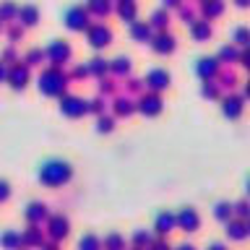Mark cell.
<instances>
[{
  "mask_svg": "<svg viewBox=\"0 0 250 250\" xmlns=\"http://www.w3.org/2000/svg\"><path fill=\"white\" fill-rule=\"evenodd\" d=\"M70 177V164L68 162H47L39 169V180L44 185H62Z\"/></svg>",
  "mask_w": 250,
  "mask_h": 250,
  "instance_id": "cell-1",
  "label": "cell"
},
{
  "mask_svg": "<svg viewBox=\"0 0 250 250\" xmlns=\"http://www.w3.org/2000/svg\"><path fill=\"white\" fill-rule=\"evenodd\" d=\"M39 91L50 94V97H58V94L65 91V76H62L58 68H55V70H44V73L39 76Z\"/></svg>",
  "mask_w": 250,
  "mask_h": 250,
  "instance_id": "cell-2",
  "label": "cell"
},
{
  "mask_svg": "<svg viewBox=\"0 0 250 250\" xmlns=\"http://www.w3.org/2000/svg\"><path fill=\"white\" fill-rule=\"evenodd\" d=\"M65 23H68V29H73V31H83L86 26H89V11H83V8H68V13H65Z\"/></svg>",
  "mask_w": 250,
  "mask_h": 250,
  "instance_id": "cell-3",
  "label": "cell"
},
{
  "mask_svg": "<svg viewBox=\"0 0 250 250\" xmlns=\"http://www.w3.org/2000/svg\"><path fill=\"white\" fill-rule=\"evenodd\" d=\"M47 58H50L55 65H62V62L70 60V47L65 42H60V39H55V42L47 47Z\"/></svg>",
  "mask_w": 250,
  "mask_h": 250,
  "instance_id": "cell-4",
  "label": "cell"
},
{
  "mask_svg": "<svg viewBox=\"0 0 250 250\" xmlns=\"http://www.w3.org/2000/svg\"><path fill=\"white\" fill-rule=\"evenodd\" d=\"M60 109H62V115H68V117H81L89 107H86V102L78 99V97H62Z\"/></svg>",
  "mask_w": 250,
  "mask_h": 250,
  "instance_id": "cell-5",
  "label": "cell"
},
{
  "mask_svg": "<svg viewBox=\"0 0 250 250\" xmlns=\"http://www.w3.org/2000/svg\"><path fill=\"white\" fill-rule=\"evenodd\" d=\"M89 42L94 47H107L109 42H112V31H109L104 23H97V26L89 29Z\"/></svg>",
  "mask_w": 250,
  "mask_h": 250,
  "instance_id": "cell-6",
  "label": "cell"
},
{
  "mask_svg": "<svg viewBox=\"0 0 250 250\" xmlns=\"http://www.w3.org/2000/svg\"><path fill=\"white\" fill-rule=\"evenodd\" d=\"M146 86H148V89H154V91H164V89L169 86V73H167V70H162V68L148 70Z\"/></svg>",
  "mask_w": 250,
  "mask_h": 250,
  "instance_id": "cell-7",
  "label": "cell"
},
{
  "mask_svg": "<svg viewBox=\"0 0 250 250\" xmlns=\"http://www.w3.org/2000/svg\"><path fill=\"white\" fill-rule=\"evenodd\" d=\"M26 81H29V68L26 65H16V68L8 70V83H11L13 89H23Z\"/></svg>",
  "mask_w": 250,
  "mask_h": 250,
  "instance_id": "cell-8",
  "label": "cell"
},
{
  "mask_svg": "<svg viewBox=\"0 0 250 250\" xmlns=\"http://www.w3.org/2000/svg\"><path fill=\"white\" fill-rule=\"evenodd\" d=\"M138 109L144 115H159L162 112V99L156 97V94H148V97H144L138 102Z\"/></svg>",
  "mask_w": 250,
  "mask_h": 250,
  "instance_id": "cell-9",
  "label": "cell"
},
{
  "mask_svg": "<svg viewBox=\"0 0 250 250\" xmlns=\"http://www.w3.org/2000/svg\"><path fill=\"white\" fill-rule=\"evenodd\" d=\"M195 70H198L201 78H206V81H208V78H214V76L219 73V60H214V58H201V60H198V68H195Z\"/></svg>",
  "mask_w": 250,
  "mask_h": 250,
  "instance_id": "cell-10",
  "label": "cell"
},
{
  "mask_svg": "<svg viewBox=\"0 0 250 250\" xmlns=\"http://www.w3.org/2000/svg\"><path fill=\"white\" fill-rule=\"evenodd\" d=\"M151 47H154V52L167 55V52L175 50V37H172V34H159V37L151 42Z\"/></svg>",
  "mask_w": 250,
  "mask_h": 250,
  "instance_id": "cell-11",
  "label": "cell"
},
{
  "mask_svg": "<svg viewBox=\"0 0 250 250\" xmlns=\"http://www.w3.org/2000/svg\"><path fill=\"white\" fill-rule=\"evenodd\" d=\"M130 34H133L136 42H151V23L136 21V23H133V29H130Z\"/></svg>",
  "mask_w": 250,
  "mask_h": 250,
  "instance_id": "cell-12",
  "label": "cell"
},
{
  "mask_svg": "<svg viewBox=\"0 0 250 250\" xmlns=\"http://www.w3.org/2000/svg\"><path fill=\"white\" fill-rule=\"evenodd\" d=\"M222 109H224L227 117H240L242 115V99L240 97H224Z\"/></svg>",
  "mask_w": 250,
  "mask_h": 250,
  "instance_id": "cell-13",
  "label": "cell"
},
{
  "mask_svg": "<svg viewBox=\"0 0 250 250\" xmlns=\"http://www.w3.org/2000/svg\"><path fill=\"white\" fill-rule=\"evenodd\" d=\"M117 16H120L123 21L136 23V3H133V0H120V5H117Z\"/></svg>",
  "mask_w": 250,
  "mask_h": 250,
  "instance_id": "cell-14",
  "label": "cell"
},
{
  "mask_svg": "<svg viewBox=\"0 0 250 250\" xmlns=\"http://www.w3.org/2000/svg\"><path fill=\"white\" fill-rule=\"evenodd\" d=\"M37 19H39V11H37L34 5H23V8H19V21L23 23V26H34Z\"/></svg>",
  "mask_w": 250,
  "mask_h": 250,
  "instance_id": "cell-15",
  "label": "cell"
},
{
  "mask_svg": "<svg viewBox=\"0 0 250 250\" xmlns=\"http://www.w3.org/2000/svg\"><path fill=\"white\" fill-rule=\"evenodd\" d=\"M180 227H183V229H188V232H193L195 227H198V214H195L193 208H185L183 214H180Z\"/></svg>",
  "mask_w": 250,
  "mask_h": 250,
  "instance_id": "cell-16",
  "label": "cell"
},
{
  "mask_svg": "<svg viewBox=\"0 0 250 250\" xmlns=\"http://www.w3.org/2000/svg\"><path fill=\"white\" fill-rule=\"evenodd\" d=\"M190 34L198 39H208L211 37V26H208V21H195V23H190Z\"/></svg>",
  "mask_w": 250,
  "mask_h": 250,
  "instance_id": "cell-17",
  "label": "cell"
},
{
  "mask_svg": "<svg viewBox=\"0 0 250 250\" xmlns=\"http://www.w3.org/2000/svg\"><path fill=\"white\" fill-rule=\"evenodd\" d=\"M201 11L208 16V19H214V16H219L224 11V3L222 0H203V5H201Z\"/></svg>",
  "mask_w": 250,
  "mask_h": 250,
  "instance_id": "cell-18",
  "label": "cell"
},
{
  "mask_svg": "<svg viewBox=\"0 0 250 250\" xmlns=\"http://www.w3.org/2000/svg\"><path fill=\"white\" fill-rule=\"evenodd\" d=\"M109 0H89V13L94 16H107L109 13Z\"/></svg>",
  "mask_w": 250,
  "mask_h": 250,
  "instance_id": "cell-19",
  "label": "cell"
},
{
  "mask_svg": "<svg viewBox=\"0 0 250 250\" xmlns=\"http://www.w3.org/2000/svg\"><path fill=\"white\" fill-rule=\"evenodd\" d=\"M172 224H175V216H169V214H162L159 219H156V229L159 232H169Z\"/></svg>",
  "mask_w": 250,
  "mask_h": 250,
  "instance_id": "cell-20",
  "label": "cell"
},
{
  "mask_svg": "<svg viewBox=\"0 0 250 250\" xmlns=\"http://www.w3.org/2000/svg\"><path fill=\"white\" fill-rule=\"evenodd\" d=\"M169 23V16L164 13V11H156L154 16H151V26H156V29H164Z\"/></svg>",
  "mask_w": 250,
  "mask_h": 250,
  "instance_id": "cell-21",
  "label": "cell"
},
{
  "mask_svg": "<svg viewBox=\"0 0 250 250\" xmlns=\"http://www.w3.org/2000/svg\"><path fill=\"white\" fill-rule=\"evenodd\" d=\"M112 70H115L117 76L128 73V70H130V58H117V60H115V65H112Z\"/></svg>",
  "mask_w": 250,
  "mask_h": 250,
  "instance_id": "cell-22",
  "label": "cell"
},
{
  "mask_svg": "<svg viewBox=\"0 0 250 250\" xmlns=\"http://www.w3.org/2000/svg\"><path fill=\"white\" fill-rule=\"evenodd\" d=\"M234 42H237V44H245V47H250V29H245V26H242V29H237V31H234Z\"/></svg>",
  "mask_w": 250,
  "mask_h": 250,
  "instance_id": "cell-23",
  "label": "cell"
},
{
  "mask_svg": "<svg viewBox=\"0 0 250 250\" xmlns=\"http://www.w3.org/2000/svg\"><path fill=\"white\" fill-rule=\"evenodd\" d=\"M115 109H117V115H130L136 107H133L130 99H117V107H115Z\"/></svg>",
  "mask_w": 250,
  "mask_h": 250,
  "instance_id": "cell-24",
  "label": "cell"
},
{
  "mask_svg": "<svg viewBox=\"0 0 250 250\" xmlns=\"http://www.w3.org/2000/svg\"><path fill=\"white\" fill-rule=\"evenodd\" d=\"M219 58H222V60H227V62H234V60L240 58V55H237V50H234V47H224V50L219 52Z\"/></svg>",
  "mask_w": 250,
  "mask_h": 250,
  "instance_id": "cell-25",
  "label": "cell"
},
{
  "mask_svg": "<svg viewBox=\"0 0 250 250\" xmlns=\"http://www.w3.org/2000/svg\"><path fill=\"white\" fill-rule=\"evenodd\" d=\"M89 70H91L94 76H102V73H104V70H107V62L97 58V60H91V65H89Z\"/></svg>",
  "mask_w": 250,
  "mask_h": 250,
  "instance_id": "cell-26",
  "label": "cell"
},
{
  "mask_svg": "<svg viewBox=\"0 0 250 250\" xmlns=\"http://www.w3.org/2000/svg\"><path fill=\"white\" fill-rule=\"evenodd\" d=\"M227 232H229V237H234V240L245 237V227H242V224H229V229H227Z\"/></svg>",
  "mask_w": 250,
  "mask_h": 250,
  "instance_id": "cell-27",
  "label": "cell"
},
{
  "mask_svg": "<svg viewBox=\"0 0 250 250\" xmlns=\"http://www.w3.org/2000/svg\"><path fill=\"white\" fill-rule=\"evenodd\" d=\"M39 216H44V206H39V203H31V206H29V219H31V222H37Z\"/></svg>",
  "mask_w": 250,
  "mask_h": 250,
  "instance_id": "cell-28",
  "label": "cell"
},
{
  "mask_svg": "<svg viewBox=\"0 0 250 250\" xmlns=\"http://www.w3.org/2000/svg\"><path fill=\"white\" fill-rule=\"evenodd\" d=\"M44 58V52L42 50H31L29 55H26V65H39V60Z\"/></svg>",
  "mask_w": 250,
  "mask_h": 250,
  "instance_id": "cell-29",
  "label": "cell"
},
{
  "mask_svg": "<svg viewBox=\"0 0 250 250\" xmlns=\"http://www.w3.org/2000/svg\"><path fill=\"white\" fill-rule=\"evenodd\" d=\"M65 219H55V224H52V234H55V237H60V234H65L68 229H65Z\"/></svg>",
  "mask_w": 250,
  "mask_h": 250,
  "instance_id": "cell-30",
  "label": "cell"
},
{
  "mask_svg": "<svg viewBox=\"0 0 250 250\" xmlns=\"http://www.w3.org/2000/svg\"><path fill=\"white\" fill-rule=\"evenodd\" d=\"M180 16L185 19V23H195L193 19H195V11L193 8H180Z\"/></svg>",
  "mask_w": 250,
  "mask_h": 250,
  "instance_id": "cell-31",
  "label": "cell"
},
{
  "mask_svg": "<svg viewBox=\"0 0 250 250\" xmlns=\"http://www.w3.org/2000/svg\"><path fill=\"white\" fill-rule=\"evenodd\" d=\"M78 248H81V250H97L99 245H97V240H94V237H86V240H81V245H78Z\"/></svg>",
  "mask_w": 250,
  "mask_h": 250,
  "instance_id": "cell-32",
  "label": "cell"
},
{
  "mask_svg": "<svg viewBox=\"0 0 250 250\" xmlns=\"http://www.w3.org/2000/svg\"><path fill=\"white\" fill-rule=\"evenodd\" d=\"M229 214H232V208L227 206V203H219V206H216V216H219V219H227Z\"/></svg>",
  "mask_w": 250,
  "mask_h": 250,
  "instance_id": "cell-33",
  "label": "cell"
},
{
  "mask_svg": "<svg viewBox=\"0 0 250 250\" xmlns=\"http://www.w3.org/2000/svg\"><path fill=\"white\" fill-rule=\"evenodd\" d=\"M97 128H99L102 133H104V130H112V120H109V117H99Z\"/></svg>",
  "mask_w": 250,
  "mask_h": 250,
  "instance_id": "cell-34",
  "label": "cell"
},
{
  "mask_svg": "<svg viewBox=\"0 0 250 250\" xmlns=\"http://www.w3.org/2000/svg\"><path fill=\"white\" fill-rule=\"evenodd\" d=\"M216 86L214 83H211V81H206V86H203V97H216Z\"/></svg>",
  "mask_w": 250,
  "mask_h": 250,
  "instance_id": "cell-35",
  "label": "cell"
},
{
  "mask_svg": "<svg viewBox=\"0 0 250 250\" xmlns=\"http://www.w3.org/2000/svg\"><path fill=\"white\" fill-rule=\"evenodd\" d=\"M237 214H242V216H245V214H250L248 203H237Z\"/></svg>",
  "mask_w": 250,
  "mask_h": 250,
  "instance_id": "cell-36",
  "label": "cell"
},
{
  "mask_svg": "<svg viewBox=\"0 0 250 250\" xmlns=\"http://www.w3.org/2000/svg\"><path fill=\"white\" fill-rule=\"evenodd\" d=\"M11 16H13V5H5V8H3V19L8 21Z\"/></svg>",
  "mask_w": 250,
  "mask_h": 250,
  "instance_id": "cell-37",
  "label": "cell"
},
{
  "mask_svg": "<svg viewBox=\"0 0 250 250\" xmlns=\"http://www.w3.org/2000/svg\"><path fill=\"white\" fill-rule=\"evenodd\" d=\"M242 62H245V68H250V52L245 55V58H242Z\"/></svg>",
  "mask_w": 250,
  "mask_h": 250,
  "instance_id": "cell-38",
  "label": "cell"
},
{
  "mask_svg": "<svg viewBox=\"0 0 250 250\" xmlns=\"http://www.w3.org/2000/svg\"><path fill=\"white\" fill-rule=\"evenodd\" d=\"M164 5H180V0H164Z\"/></svg>",
  "mask_w": 250,
  "mask_h": 250,
  "instance_id": "cell-39",
  "label": "cell"
},
{
  "mask_svg": "<svg viewBox=\"0 0 250 250\" xmlns=\"http://www.w3.org/2000/svg\"><path fill=\"white\" fill-rule=\"evenodd\" d=\"M248 3H250V0H237V5H240V8H245Z\"/></svg>",
  "mask_w": 250,
  "mask_h": 250,
  "instance_id": "cell-40",
  "label": "cell"
},
{
  "mask_svg": "<svg viewBox=\"0 0 250 250\" xmlns=\"http://www.w3.org/2000/svg\"><path fill=\"white\" fill-rule=\"evenodd\" d=\"M180 250H193V248H190V245H183V248H180Z\"/></svg>",
  "mask_w": 250,
  "mask_h": 250,
  "instance_id": "cell-41",
  "label": "cell"
},
{
  "mask_svg": "<svg viewBox=\"0 0 250 250\" xmlns=\"http://www.w3.org/2000/svg\"><path fill=\"white\" fill-rule=\"evenodd\" d=\"M245 91H248V97H250V81H248V86H245Z\"/></svg>",
  "mask_w": 250,
  "mask_h": 250,
  "instance_id": "cell-42",
  "label": "cell"
},
{
  "mask_svg": "<svg viewBox=\"0 0 250 250\" xmlns=\"http://www.w3.org/2000/svg\"><path fill=\"white\" fill-rule=\"evenodd\" d=\"M248 193H250V180H248Z\"/></svg>",
  "mask_w": 250,
  "mask_h": 250,
  "instance_id": "cell-43",
  "label": "cell"
}]
</instances>
